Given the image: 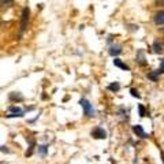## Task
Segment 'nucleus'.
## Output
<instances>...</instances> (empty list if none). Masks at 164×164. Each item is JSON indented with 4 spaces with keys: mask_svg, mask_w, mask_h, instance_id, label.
Returning <instances> with one entry per match:
<instances>
[{
    "mask_svg": "<svg viewBox=\"0 0 164 164\" xmlns=\"http://www.w3.org/2000/svg\"><path fill=\"white\" fill-rule=\"evenodd\" d=\"M79 104L82 105V108H84V112L86 116H89V118H93L94 115H96V111H94L93 105L88 101L86 99H81L79 100Z\"/></svg>",
    "mask_w": 164,
    "mask_h": 164,
    "instance_id": "nucleus-1",
    "label": "nucleus"
},
{
    "mask_svg": "<svg viewBox=\"0 0 164 164\" xmlns=\"http://www.w3.org/2000/svg\"><path fill=\"white\" fill-rule=\"evenodd\" d=\"M29 8L25 7L22 11V19H21V29H19V33L22 34L23 32L26 30V26H27V21H29Z\"/></svg>",
    "mask_w": 164,
    "mask_h": 164,
    "instance_id": "nucleus-2",
    "label": "nucleus"
},
{
    "mask_svg": "<svg viewBox=\"0 0 164 164\" xmlns=\"http://www.w3.org/2000/svg\"><path fill=\"white\" fill-rule=\"evenodd\" d=\"M92 135L97 140H104V138H107V131L103 127H96L94 130H92Z\"/></svg>",
    "mask_w": 164,
    "mask_h": 164,
    "instance_id": "nucleus-3",
    "label": "nucleus"
},
{
    "mask_svg": "<svg viewBox=\"0 0 164 164\" xmlns=\"http://www.w3.org/2000/svg\"><path fill=\"white\" fill-rule=\"evenodd\" d=\"M137 62H138L140 66H146L148 62H146V58H145V53L142 49H138L137 51Z\"/></svg>",
    "mask_w": 164,
    "mask_h": 164,
    "instance_id": "nucleus-4",
    "label": "nucleus"
},
{
    "mask_svg": "<svg viewBox=\"0 0 164 164\" xmlns=\"http://www.w3.org/2000/svg\"><path fill=\"white\" fill-rule=\"evenodd\" d=\"M133 131L138 135V137H141V138H146V137H148V135H146V133L144 131V129H142V126H140V125L134 126V127H133Z\"/></svg>",
    "mask_w": 164,
    "mask_h": 164,
    "instance_id": "nucleus-5",
    "label": "nucleus"
},
{
    "mask_svg": "<svg viewBox=\"0 0 164 164\" xmlns=\"http://www.w3.org/2000/svg\"><path fill=\"white\" fill-rule=\"evenodd\" d=\"M154 23L159 26H163V23H164V13L163 11H159V13L154 15Z\"/></svg>",
    "mask_w": 164,
    "mask_h": 164,
    "instance_id": "nucleus-6",
    "label": "nucleus"
},
{
    "mask_svg": "<svg viewBox=\"0 0 164 164\" xmlns=\"http://www.w3.org/2000/svg\"><path fill=\"white\" fill-rule=\"evenodd\" d=\"M120 52H122L120 45H112V47L109 48V55H111V56H118Z\"/></svg>",
    "mask_w": 164,
    "mask_h": 164,
    "instance_id": "nucleus-7",
    "label": "nucleus"
},
{
    "mask_svg": "<svg viewBox=\"0 0 164 164\" xmlns=\"http://www.w3.org/2000/svg\"><path fill=\"white\" fill-rule=\"evenodd\" d=\"M114 65H115L116 67L122 68V70H126V71H129V70H130L129 66L126 65V63H123V62L120 60V59H115V60H114Z\"/></svg>",
    "mask_w": 164,
    "mask_h": 164,
    "instance_id": "nucleus-8",
    "label": "nucleus"
},
{
    "mask_svg": "<svg viewBox=\"0 0 164 164\" xmlns=\"http://www.w3.org/2000/svg\"><path fill=\"white\" fill-rule=\"evenodd\" d=\"M153 51L156 53H163V44L159 41H154L153 42Z\"/></svg>",
    "mask_w": 164,
    "mask_h": 164,
    "instance_id": "nucleus-9",
    "label": "nucleus"
},
{
    "mask_svg": "<svg viewBox=\"0 0 164 164\" xmlns=\"http://www.w3.org/2000/svg\"><path fill=\"white\" fill-rule=\"evenodd\" d=\"M8 109H10V112H13V114H16V115H18V116H22L23 115V112H22V109H21L19 108V107H10V108H8Z\"/></svg>",
    "mask_w": 164,
    "mask_h": 164,
    "instance_id": "nucleus-10",
    "label": "nucleus"
},
{
    "mask_svg": "<svg viewBox=\"0 0 164 164\" xmlns=\"http://www.w3.org/2000/svg\"><path fill=\"white\" fill-rule=\"evenodd\" d=\"M160 74H161L160 70H157V71H154V73L148 74V78H149V79H152V81H157L159 79V75H160Z\"/></svg>",
    "mask_w": 164,
    "mask_h": 164,
    "instance_id": "nucleus-11",
    "label": "nucleus"
},
{
    "mask_svg": "<svg viewBox=\"0 0 164 164\" xmlns=\"http://www.w3.org/2000/svg\"><path fill=\"white\" fill-rule=\"evenodd\" d=\"M108 89L111 90V92H118V90L120 89V85L118 84V82H114V84L108 85Z\"/></svg>",
    "mask_w": 164,
    "mask_h": 164,
    "instance_id": "nucleus-12",
    "label": "nucleus"
},
{
    "mask_svg": "<svg viewBox=\"0 0 164 164\" xmlns=\"http://www.w3.org/2000/svg\"><path fill=\"white\" fill-rule=\"evenodd\" d=\"M47 151H48V146H47V145L39 146V153L41 154V156H45V154H47Z\"/></svg>",
    "mask_w": 164,
    "mask_h": 164,
    "instance_id": "nucleus-13",
    "label": "nucleus"
},
{
    "mask_svg": "<svg viewBox=\"0 0 164 164\" xmlns=\"http://www.w3.org/2000/svg\"><path fill=\"white\" fill-rule=\"evenodd\" d=\"M138 109H140V116H145L146 115V111H145V107L140 104L138 105Z\"/></svg>",
    "mask_w": 164,
    "mask_h": 164,
    "instance_id": "nucleus-14",
    "label": "nucleus"
},
{
    "mask_svg": "<svg viewBox=\"0 0 164 164\" xmlns=\"http://www.w3.org/2000/svg\"><path fill=\"white\" fill-rule=\"evenodd\" d=\"M130 93H131L133 97H137V99H140V97H141V96H140V93H138V90L134 89V88H133V89L130 90Z\"/></svg>",
    "mask_w": 164,
    "mask_h": 164,
    "instance_id": "nucleus-15",
    "label": "nucleus"
},
{
    "mask_svg": "<svg viewBox=\"0 0 164 164\" xmlns=\"http://www.w3.org/2000/svg\"><path fill=\"white\" fill-rule=\"evenodd\" d=\"M163 71H164V62L161 60L160 62V73H161V74H163Z\"/></svg>",
    "mask_w": 164,
    "mask_h": 164,
    "instance_id": "nucleus-16",
    "label": "nucleus"
},
{
    "mask_svg": "<svg viewBox=\"0 0 164 164\" xmlns=\"http://www.w3.org/2000/svg\"><path fill=\"white\" fill-rule=\"evenodd\" d=\"M0 151H1V152H6V153H8V152H10L8 149H7V146H0Z\"/></svg>",
    "mask_w": 164,
    "mask_h": 164,
    "instance_id": "nucleus-17",
    "label": "nucleus"
},
{
    "mask_svg": "<svg viewBox=\"0 0 164 164\" xmlns=\"http://www.w3.org/2000/svg\"><path fill=\"white\" fill-rule=\"evenodd\" d=\"M3 4H10V3H13V0H0Z\"/></svg>",
    "mask_w": 164,
    "mask_h": 164,
    "instance_id": "nucleus-18",
    "label": "nucleus"
}]
</instances>
